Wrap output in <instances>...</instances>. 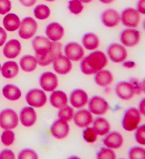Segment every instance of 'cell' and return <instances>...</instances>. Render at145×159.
Listing matches in <instances>:
<instances>
[{"label": "cell", "instance_id": "obj_45", "mask_svg": "<svg viewBox=\"0 0 145 159\" xmlns=\"http://www.w3.org/2000/svg\"><path fill=\"white\" fill-rule=\"evenodd\" d=\"M145 0H139L137 4V9L140 13L144 14L145 11Z\"/></svg>", "mask_w": 145, "mask_h": 159}, {"label": "cell", "instance_id": "obj_48", "mask_svg": "<svg viewBox=\"0 0 145 159\" xmlns=\"http://www.w3.org/2000/svg\"><path fill=\"white\" fill-rule=\"evenodd\" d=\"M99 1L104 4H109L113 2L114 0H99Z\"/></svg>", "mask_w": 145, "mask_h": 159}, {"label": "cell", "instance_id": "obj_9", "mask_svg": "<svg viewBox=\"0 0 145 159\" xmlns=\"http://www.w3.org/2000/svg\"><path fill=\"white\" fill-rule=\"evenodd\" d=\"M107 52L109 58L115 62H123L127 55L126 48L118 43L111 44L108 48Z\"/></svg>", "mask_w": 145, "mask_h": 159}, {"label": "cell", "instance_id": "obj_51", "mask_svg": "<svg viewBox=\"0 0 145 159\" xmlns=\"http://www.w3.org/2000/svg\"><path fill=\"white\" fill-rule=\"evenodd\" d=\"M1 69H2V67H1V65L0 64V71H1Z\"/></svg>", "mask_w": 145, "mask_h": 159}, {"label": "cell", "instance_id": "obj_25", "mask_svg": "<svg viewBox=\"0 0 145 159\" xmlns=\"http://www.w3.org/2000/svg\"><path fill=\"white\" fill-rule=\"evenodd\" d=\"M95 80L97 85L106 87L110 84L113 80V76L110 71L107 70H100L96 73Z\"/></svg>", "mask_w": 145, "mask_h": 159}, {"label": "cell", "instance_id": "obj_49", "mask_svg": "<svg viewBox=\"0 0 145 159\" xmlns=\"http://www.w3.org/2000/svg\"><path fill=\"white\" fill-rule=\"evenodd\" d=\"M80 1L84 3H88L92 1V0H80Z\"/></svg>", "mask_w": 145, "mask_h": 159}, {"label": "cell", "instance_id": "obj_21", "mask_svg": "<svg viewBox=\"0 0 145 159\" xmlns=\"http://www.w3.org/2000/svg\"><path fill=\"white\" fill-rule=\"evenodd\" d=\"M20 120L23 125L30 127L36 122L37 116L33 108L27 107L21 110L20 113Z\"/></svg>", "mask_w": 145, "mask_h": 159}, {"label": "cell", "instance_id": "obj_10", "mask_svg": "<svg viewBox=\"0 0 145 159\" xmlns=\"http://www.w3.org/2000/svg\"><path fill=\"white\" fill-rule=\"evenodd\" d=\"M140 33L135 29H127L123 30L120 35L122 43L127 47H132L139 43Z\"/></svg>", "mask_w": 145, "mask_h": 159}, {"label": "cell", "instance_id": "obj_24", "mask_svg": "<svg viewBox=\"0 0 145 159\" xmlns=\"http://www.w3.org/2000/svg\"><path fill=\"white\" fill-rule=\"evenodd\" d=\"M93 125L97 134L100 136L107 134L110 130V126L108 121L105 118L101 117L95 119Z\"/></svg>", "mask_w": 145, "mask_h": 159}, {"label": "cell", "instance_id": "obj_16", "mask_svg": "<svg viewBox=\"0 0 145 159\" xmlns=\"http://www.w3.org/2000/svg\"><path fill=\"white\" fill-rule=\"evenodd\" d=\"M92 115L86 109L79 110L74 116L75 123L80 128H84L89 126L92 123Z\"/></svg>", "mask_w": 145, "mask_h": 159}, {"label": "cell", "instance_id": "obj_13", "mask_svg": "<svg viewBox=\"0 0 145 159\" xmlns=\"http://www.w3.org/2000/svg\"><path fill=\"white\" fill-rule=\"evenodd\" d=\"M70 127L66 121L57 119L53 122L51 128L52 134L55 138L62 139L68 134Z\"/></svg>", "mask_w": 145, "mask_h": 159}, {"label": "cell", "instance_id": "obj_20", "mask_svg": "<svg viewBox=\"0 0 145 159\" xmlns=\"http://www.w3.org/2000/svg\"><path fill=\"white\" fill-rule=\"evenodd\" d=\"M21 45L17 40L12 39L8 42L4 46L3 53L9 59L15 58L21 51Z\"/></svg>", "mask_w": 145, "mask_h": 159}, {"label": "cell", "instance_id": "obj_40", "mask_svg": "<svg viewBox=\"0 0 145 159\" xmlns=\"http://www.w3.org/2000/svg\"><path fill=\"white\" fill-rule=\"evenodd\" d=\"M37 154L32 150L25 149L20 152L18 159H38Z\"/></svg>", "mask_w": 145, "mask_h": 159}, {"label": "cell", "instance_id": "obj_43", "mask_svg": "<svg viewBox=\"0 0 145 159\" xmlns=\"http://www.w3.org/2000/svg\"><path fill=\"white\" fill-rule=\"evenodd\" d=\"M15 159V156L12 151L5 149L0 153V159Z\"/></svg>", "mask_w": 145, "mask_h": 159}, {"label": "cell", "instance_id": "obj_35", "mask_svg": "<svg viewBox=\"0 0 145 159\" xmlns=\"http://www.w3.org/2000/svg\"><path fill=\"white\" fill-rule=\"evenodd\" d=\"M69 9L75 14H79L82 12L83 6L80 0H71L69 3Z\"/></svg>", "mask_w": 145, "mask_h": 159}, {"label": "cell", "instance_id": "obj_46", "mask_svg": "<svg viewBox=\"0 0 145 159\" xmlns=\"http://www.w3.org/2000/svg\"><path fill=\"white\" fill-rule=\"evenodd\" d=\"M21 4L25 7L32 6L36 3V0H19Z\"/></svg>", "mask_w": 145, "mask_h": 159}, {"label": "cell", "instance_id": "obj_31", "mask_svg": "<svg viewBox=\"0 0 145 159\" xmlns=\"http://www.w3.org/2000/svg\"><path fill=\"white\" fill-rule=\"evenodd\" d=\"M34 12L36 17L41 20L47 19L50 14L49 8L44 4H40L36 7Z\"/></svg>", "mask_w": 145, "mask_h": 159}, {"label": "cell", "instance_id": "obj_28", "mask_svg": "<svg viewBox=\"0 0 145 159\" xmlns=\"http://www.w3.org/2000/svg\"><path fill=\"white\" fill-rule=\"evenodd\" d=\"M82 43L84 47L87 50H94L99 46V41L98 37L93 33H87L83 35Z\"/></svg>", "mask_w": 145, "mask_h": 159}, {"label": "cell", "instance_id": "obj_23", "mask_svg": "<svg viewBox=\"0 0 145 159\" xmlns=\"http://www.w3.org/2000/svg\"><path fill=\"white\" fill-rule=\"evenodd\" d=\"M50 102L54 107L61 109L66 106L68 99L64 92L58 90L53 92L50 97Z\"/></svg>", "mask_w": 145, "mask_h": 159}, {"label": "cell", "instance_id": "obj_42", "mask_svg": "<svg viewBox=\"0 0 145 159\" xmlns=\"http://www.w3.org/2000/svg\"><path fill=\"white\" fill-rule=\"evenodd\" d=\"M130 83L134 89L135 93L140 95L142 92V88L140 82L135 78H132L130 80Z\"/></svg>", "mask_w": 145, "mask_h": 159}, {"label": "cell", "instance_id": "obj_22", "mask_svg": "<svg viewBox=\"0 0 145 159\" xmlns=\"http://www.w3.org/2000/svg\"><path fill=\"white\" fill-rule=\"evenodd\" d=\"M103 142L104 145L110 148H118L123 144V138L119 133L113 131L104 138Z\"/></svg>", "mask_w": 145, "mask_h": 159}, {"label": "cell", "instance_id": "obj_14", "mask_svg": "<svg viewBox=\"0 0 145 159\" xmlns=\"http://www.w3.org/2000/svg\"><path fill=\"white\" fill-rule=\"evenodd\" d=\"M53 68L58 73L66 75L71 71L72 64L70 59L61 55L57 57L53 61Z\"/></svg>", "mask_w": 145, "mask_h": 159}, {"label": "cell", "instance_id": "obj_8", "mask_svg": "<svg viewBox=\"0 0 145 159\" xmlns=\"http://www.w3.org/2000/svg\"><path fill=\"white\" fill-rule=\"evenodd\" d=\"M89 111L97 115H103L109 109V105L106 101L103 98L98 96H94L89 101Z\"/></svg>", "mask_w": 145, "mask_h": 159}, {"label": "cell", "instance_id": "obj_11", "mask_svg": "<svg viewBox=\"0 0 145 159\" xmlns=\"http://www.w3.org/2000/svg\"><path fill=\"white\" fill-rule=\"evenodd\" d=\"M64 51L66 57L75 61H79L82 58L84 54L83 48L75 42L67 44L64 47Z\"/></svg>", "mask_w": 145, "mask_h": 159}, {"label": "cell", "instance_id": "obj_44", "mask_svg": "<svg viewBox=\"0 0 145 159\" xmlns=\"http://www.w3.org/2000/svg\"><path fill=\"white\" fill-rule=\"evenodd\" d=\"M7 38V34L4 29L0 27V46H2Z\"/></svg>", "mask_w": 145, "mask_h": 159}, {"label": "cell", "instance_id": "obj_17", "mask_svg": "<svg viewBox=\"0 0 145 159\" xmlns=\"http://www.w3.org/2000/svg\"><path fill=\"white\" fill-rule=\"evenodd\" d=\"M88 101V95L82 89H75L70 94V103L76 108L83 107L87 104Z\"/></svg>", "mask_w": 145, "mask_h": 159}, {"label": "cell", "instance_id": "obj_38", "mask_svg": "<svg viewBox=\"0 0 145 159\" xmlns=\"http://www.w3.org/2000/svg\"><path fill=\"white\" fill-rule=\"evenodd\" d=\"M145 126L144 125L140 126L137 129L135 134V137L137 142L141 145L145 144Z\"/></svg>", "mask_w": 145, "mask_h": 159}, {"label": "cell", "instance_id": "obj_47", "mask_svg": "<svg viewBox=\"0 0 145 159\" xmlns=\"http://www.w3.org/2000/svg\"><path fill=\"white\" fill-rule=\"evenodd\" d=\"M139 108L141 113L143 115L144 114V99L140 102Z\"/></svg>", "mask_w": 145, "mask_h": 159}, {"label": "cell", "instance_id": "obj_39", "mask_svg": "<svg viewBox=\"0 0 145 159\" xmlns=\"http://www.w3.org/2000/svg\"><path fill=\"white\" fill-rule=\"evenodd\" d=\"M80 69L81 71L84 74L87 75H90L96 74L97 72L96 70L92 69L87 62L86 57L84 58L81 61L80 64Z\"/></svg>", "mask_w": 145, "mask_h": 159}, {"label": "cell", "instance_id": "obj_34", "mask_svg": "<svg viewBox=\"0 0 145 159\" xmlns=\"http://www.w3.org/2000/svg\"><path fill=\"white\" fill-rule=\"evenodd\" d=\"M116 158L115 153L113 150L108 148L100 149L97 154V158L114 159Z\"/></svg>", "mask_w": 145, "mask_h": 159}, {"label": "cell", "instance_id": "obj_19", "mask_svg": "<svg viewBox=\"0 0 145 159\" xmlns=\"http://www.w3.org/2000/svg\"><path fill=\"white\" fill-rule=\"evenodd\" d=\"M46 34L49 39L56 42L62 38L64 34V29L58 23L53 22L46 27Z\"/></svg>", "mask_w": 145, "mask_h": 159}, {"label": "cell", "instance_id": "obj_1", "mask_svg": "<svg viewBox=\"0 0 145 159\" xmlns=\"http://www.w3.org/2000/svg\"><path fill=\"white\" fill-rule=\"evenodd\" d=\"M32 45L36 52V58L40 66L52 47V42L44 36H36L33 40Z\"/></svg>", "mask_w": 145, "mask_h": 159}, {"label": "cell", "instance_id": "obj_4", "mask_svg": "<svg viewBox=\"0 0 145 159\" xmlns=\"http://www.w3.org/2000/svg\"><path fill=\"white\" fill-rule=\"evenodd\" d=\"M87 62L91 67L96 71L101 70L106 66L108 60L103 52L96 51L86 57Z\"/></svg>", "mask_w": 145, "mask_h": 159}, {"label": "cell", "instance_id": "obj_37", "mask_svg": "<svg viewBox=\"0 0 145 159\" xmlns=\"http://www.w3.org/2000/svg\"><path fill=\"white\" fill-rule=\"evenodd\" d=\"M3 143L6 146H9L13 143L15 140V134L12 130H6L3 132L1 136Z\"/></svg>", "mask_w": 145, "mask_h": 159}, {"label": "cell", "instance_id": "obj_2", "mask_svg": "<svg viewBox=\"0 0 145 159\" xmlns=\"http://www.w3.org/2000/svg\"><path fill=\"white\" fill-rule=\"evenodd\" d=\"M141 119L140 112L136 108L130 107L125 112L122 119V125L125 130L133 131L135 130Z\"/></svg>", "mask_w": 145, "mask_h": 159}, {"label": "cell", "instance_id": "obj_26", "mask_svg": "<svg viewBox=\"0 0 145 159\" xmlns=\"http://www.w3.org/2000/svg\"><path fill=\"white\" fill-rule=\"evenodd\" d=\"M19 66L16 62L10 61L6 62L2 67V74L4 78L11 79L14 78L19 72Z\"/></svg>", "mask_w": 145, "mask_h": 159}, {"label": "cell", "instance_id": "obj_41", "mask_svg": "<svg viewBox=\"0 0 145 159\" xmlns=\"http://www.w3.org/2000/svg\"><path fill=\"white\" fill-rule=\"evenodd\" d=\"M11 8V3L10 0H0V14H6Z\"/></svg>", "mask_w": 145, "mask_h": 159}, {"label": "cell", "instance_id": "obj_29", "mask_svg": "<svg viewBox=\"0 0 145 159\" xmlns=\"http://www.w3.org/2000/svg\"><path fill=\"white\" fill-rule=\"evenodd\" d=\"M4 97L11 101H15L21 97V90L16 86L12 84L6 85L3 89Z\"/></svg>", "mask_w": 145, "mask_h": 159}, {"label": "cell", "instance_id": "obj_5", "mask_svg": "<svg viewBox=\"0 0 145 159\" xmlns=\"http://www.w3.org/2000/svg\"><path fill=\"white\" fill-rule=\"evenodd\" d=\"M121 19L124 25L130 28H135L140 22V14L135 9L127 8L121 12Z\"/></svg>", "mask_w": 145, "mask_h": 159}, {"label": "cell", "instance_id": "obj_27", "mask_svg": "<svg viewBox=\"0 0 145 159\" xmlns=\"http://www.w3.org/2000/svg\"><path fill=\"white\" fill-rule=\"evenodd\" d=\"M3 24L4 28L8 31H15L17 30L20 26V19L15 14L10 13L4 18Z\"/></svg>", "mask_w": 145, "mask_h": 159}, {"label": "cell", "instance_id": "obj_33", "mask_svg": "<svg viewBox=\"0 0 145 159\" xmlns=\"http://www.w3.org/2000/svg\"><path fill=\"white\" fill-rule=\"evenodd\" d=\"M129 158L144 159L145 149L143 148L135 146L130 148L129 152Z\"/></svg>", "mask_w": 145, "mask_h": 159}, {"label": "cell", "instance_id": "obj_32", "mask_svg": "<svg viewBox=\"0 0 145 159\" xmlns=\"http://www.w3.org/2000/svg\"><path fill=\"white\" fill-rule=\"evenodd\" d=\"M73 108L68 106L61 108L58 112L59 118L65 121H70L73 118Z\"/></svg>", "mask_w": 145, "mask_h": 159}, {"label": "cell", "instance_id": "obj_18", "mask_svg": "<svg viewBox=\"0 0 145 159\" xmlns=\"http://www.w3.org/2000/svg\"><path fill=\"white\" fill-rule=\"evenodd\" d=\"M101 19L104 25L112 28L117 25L119 23L120 16L117 11L109 9L103 12Z\"/></svg>", "mask_w": 145, "mask_h": 159}, {"label": "cell", "instance_id": "obj_3", "mask_svg": "<svg viewBox=\"0 0 145 159\" xmlns=\"http://www.w3.org/2000/svg\"><path fill=\"white\" fill-rule=\"evenodd\" d=\"M19 118L15 111L5 109L0 113V126L5 130L14 129L18 125Z\"/></svg>", "mask_w": 145, "mask_h": 159}, {"label": "cell", "instance_id": "obj_30", "mask_svg": "<svg viewBox=\"0 0 145 159\" xmlns=\"http://www.w3.org/2000/svg\"><path fill=\"white\" fill-rule=\"evenodd\" d=\"M20 64L23 70L26 72H31L36 69L37 61L34 57L29 55H25L21 58Z\"/></svg>", "mask_w": 145, "mask_h": 159}, {"label": "cell", "instance_id": "obj_50", "mask_svg": "<svg viewBox=\"0 0 145 159\" xmlns=\"http://www.w3.org/2000/svg\"><path fill=\"white\" fill-rule=\"evenodd\" d=\"M46 1L48 2H53V1H55V0H46Z\"/></svg>", "mask_w": 145, "mask_h": 159}, {"label": "cell", "instance_id": "obj_12", "mask_svg": "<svg viewBox=\"0 0 145 159\" xmlns=\"http://www.w3.org/2000/svg\"><path fill=\"white\" fill-rule=\"evenodd\" d=\"M40 84L43 89L46 91H53L58 85L57 77L52 72L44 73L40 78Z\"/></svg>", "mask_w": 145, "mask_h": 159}, {"label": "cell", "instance_id": "obj_36", "mask_svg": "<svg viewBox=\"0 0 145 159\" xmlns=\"http://www.w3.org/2000/svg\"><path fill=\"white\" fill-rule=\"evenodd\" d=\"M97 133L92 128H87L83 131V137L88 143H93L97 138Z\"/></svg>", "mask_w": 145, "mask_h": 159}, {"label": "cell", "instance_id": "obj_15", "mask_svg": "<svg viewBox=\"0 0 145 159\" xmlns=\"http://www.w3.org/2000/svg\"><path fill=\"white\" fill-rule=\"evenodd\" d=\"M115 92L120 98L125 100H128L132 98L134 95V90L130 83L121 81L116 85Z\"/></svg>", "mask_w": 145, "mask_h": 159}, {"label": "cell", "instance_id": "obj_7", "mask_svg": "<svg viewBox=\"0 0 145 159\" xmlns=\"http://www.w3.org/2000/svg\"><path fill=\"white\" fill-rule=\"evenodd\" d=\"M26 100L29 105L35 107H41L46 103V96L41 89H31L26 95Z\"/></svg>", "mask_w": 145, "mask_h": 159}, {"label": "cell", "instance_id": "obj_6", "mask_svg": "<svg viewBox=\"0 0 145 159\" xmlns=\"http://www.w3.org/2000/svg\"><path fill=\"white\" fill-rule=\"evenodd\" d=\"M37 29V24L31 17H26L22 20L19 30V36L23 39H29L34 35Z\"/></svg>", "mask_w": 145, "mask_h": 159}]
</instances>
